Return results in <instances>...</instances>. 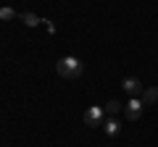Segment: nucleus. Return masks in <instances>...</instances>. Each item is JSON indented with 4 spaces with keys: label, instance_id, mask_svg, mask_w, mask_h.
Segmentation results:
<instances>
[{
    "label": "nucleus",
    "instance_id": "20e7f679",
    "mask_svg": "<svg viewBox=\"0 0 158 147\" xmlns=\"http://www.w3.org/2000/svg\"><path fill=\"white\" fill-rule=\"evenodd\" d=\"M121 87H124V92H127L129 97H135V95H140V92H142L140 79H135V76H127V79L121 81Z\"/></svg>",
    "mask_w": 158,
    "mask_h": 147
},
{
    "label": "nucleus",
    "instance_id": "1a4fd4ad",
    "mask_svg": "<svg viewBox=\"0 0 158 147\" xmlns=\"http://www.w3.org/2000/svg\"><path fill=\"white\" fill-rule=\"evenodd\" d=\"M108 113H118V110H121V108H124V105H121V102H118V100H111V102H108Z\"/></svg>",
    "mask_w": 158,
    "mask_h": 147
},
{
    "label": "nucleus",
    "instance_id": "6e6552de",
    "mask_svg": "<svg viewBox=\"0 0 158 147\" xmlns=\"http://www.w3.org/2000/svg\"><path fill=\"white\" fill-rule=\"evenodd\" d=\"M0 18H3V21H8V18H19V13L13 11V8H8V6H0Z\"/></svg>",
    "mask_w": 158,
    "mask_h": 147
},
{
    "label": "nucleus",
    "instance_id": "f03ea898",
    "mask_svg": "<svg viewBox=\"0 0 158 147\" xmlns=\"http://www.w3.org/2000/svg\"><path fill=\"white\" fill-rule=\"evenodd\" d=\"M142 108H145V105H142V100H137V97H129V102L124 105V116H127L129 121H137V118L142 116Z\"/></svg>",
    "mask_w": 158,
    "mask_h": 147
},
{
    "label": "nucleus",
    "instance_id": "0eeeda50",
    "mask_svg": "<svg viewBox=\"0 0 158 147\" xmlns=\"http://www.w3.org/2000/svg\"><path fill=\"white\" fill-rule=\"evenodd\" d=\"M103 131H106V134L108 137H116L118 134V131H121V124H118V121H106V124H103Z\"/></svg>",
    "mask_w": 158,
    "mask_h": 147
},
{
    "label": "nucleus",
    "instance_id": "39448f33",
    "mask_svg": "<svg viewBox=\"0 0 158 147\" xmlns=\"http://www.w3.org/2000/svg\"><path fill=\"white\" fill-rule=\"evenodd\" d=\"M19 18H21L27 26H37V24H42L45 18H40L37 13H29V11H24V13H19Z\"/></svg>",
    "mask_w": 158,
    "mask_h": 147
},
{
    "label": "nucleus",
    "instance_id": "423d86ee",
    "mask_svg": "<svg viewBox=\"0 0 158 147\" xmlns=\"http://www.w3.org/2000/svg\"><path fill=\"white\" fill-rule=\"evenodd\" d=\"M140 100H142V105H153V102L158 100V89H156V87H148V89L142 92Z\"/></svg>",
    "mask_w": 158,
    "mask_h": 147
},
{
    "label": "nucleus",
    "instance_id": "f257e3e1",
    "mask_svg": "<svg viewBox=\"0 0 158 147\" xmlns=\"http://www.w3.org/2000/svg\"><path fill=\"white\" fill-rule=\"evenodd\" d=\"M56 68H58V74H61L63 79H77V76H82V61L79 58H74V55H69V58H61V61L56 63Z\"/></svg>",
    "mask_w": 158,
    "mask_h": 147
},
{
    "label": "nucleus",
    "instance_id": "7ed1b4c3",
    "mask_svg": "<svg viewBox=\"0 0 158 147\" xmlns=\"http://www.w3.org/2000/svg\"><path fill=\"white\" fill-rule=\"evenodd\" d=\"M85 124L87 126H103V108H87L85 110Z\"/></svg>",
    "mask_w": 158,
    "mask_h": 147
}]
</instances>
